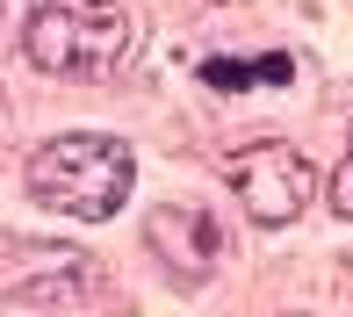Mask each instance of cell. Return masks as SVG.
Here are the masks:
<instances>
[{"instance_id": "6da1fadb", "label": "cell", "mask_w": 353, "mask_h": 317, "mask_svg": "<svg viewBox=\"0 0 353 317\" xmlns=\"http://www.w3.org/2000/svg\"><path fill=\"white\" fill-rule=\"evenodd\" d=\"M130 181H137L130 145L101 130H65L29 158V195L58 216H79V224H108L130 195Z\"/></svg>"}, {"instance_id": "7a4b0ae2", "label": "cell", "mask_w": 353, "mask_h": 317, "mask_svg": "<svg viewBox=\"0 0 353 317\" xmlns=\"http://www.w3.org/2000/svg\"><path fill=\"white\" fill-rule=\"evenodd\" d=\"M137 43V22L123 0H37L29 14V65L37 72H58V79H108L130 58Z\"/></svg>"}, {"instance_id": "3957f363", "label": "cell", "mask_w": 353, "mask_h": 317, "mask_svg": "<svg viewBox=\"0 0 353 317\" xmlns=\"http://www.w3.org/2000/svg\"><path fill=\"white\" fill-rule=\"evenodd\" d=\"M231 187H238V202H245V216L260 231H281V224H296V216L310 209L317 173H310V158L296 145L267 137V145H245L231 158Z\"/></svg>"}, {"instance_id": "277c9868", "label": "cell", "mask_w": 353, "mask_h": 317, "mask_svg": "<svg viewBox=\"0 0 353 317\" xmlns=\"http://www.w3.org/2000/svg\"><path fill=\"white\" fill-rule=\"evenodd\" d=\"M144 238H152L159 267H166V274H181L188 289H195V281H210L216 260H223V231L195 209V202H166V209H152V216H144Z\"/></svg>"}, {"instance_id": "5b68a950", "label": "cell", "mask_w": 353, "mask_h": 317, "mask_svg": "<svg viewBox=\"0 0 353 317\" xmlns=\"http://www.w3.org/2000/svg\"><path fill=\"white\" fill-rule=\"evenodd\" d=\"M216 94H260V87H296V58L288 51H267V58H210L202 65Z\"/></svg>"}, {"instance_id": "8992f818", "label": "cell", "mask_w": 353, "mask_h": 317, "mask_svg": "<svg viewBox=\"0 0 353 317\" xmlns=\"http://www.w3.org/2000/svg\"><path fill=\"white\" fill-rule=\"evenodd\" d=\"M332 209L353 224V137H346V158H339V173H332Z\"/></svg>"}]
</instances>
